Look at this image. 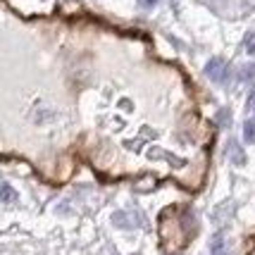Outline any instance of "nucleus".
Here are the masks:
<instances>
[{
    "label": "nucleus",
    "instance_id": "obj_1",
    "mask_svg": "<svg viewBox=\"0 0 255 255\" xmlns=\"http://www.w3.org/2000/svg\"><path fill=\"white\" fill-rule=\"evenodd\" d=\"M227 72H229V67H227V62H224L222 57H212L210 62L205 65V77L212 79L215 84L227 81Z\"/></svg>",
    "mask_w": 255,
    "mask_h": 255
},
{
    "label": "nucleus",
    "instance_id": "obj_2",
    "mask_svg": "<svg viewBox=\"0 0 255 255\" xmlns=\"http://www.w3.org/2000/svg\"><path fill=\"white\" fill-rule=\"evenodd\" d=\"M210 253L212 255H229V246H227V241H224V234H217V236L212 239Z\"/></svg>",
    "mask_w": 255,
    "mask_h": 255
},
{
    "label": "nucleus",
    "instance_id": "obj_3",
    "mask_svg": "<svg viewBox=\"0 0 255 255\" xmlns=\"http://www.w3.org/2000/svg\"><path fill=\"white\" fill-rule=\"evenodd\" d=\"M229 160H232L234 165H244V162H246L244 150H241V145L236 143V141H232V143H229Z\"/></svg>",
    "mask_w": 255,
    "mask_h": 255
},
{
    "label": "nucleus",
    "instance_id": "obj_9",
    "mask_svg": "<svg viewBox=\"0 0 255 255\" xmlns=\"http://www.w3.org/2000/svg\"><path fill=\"white\" fill-rule=\"evenodd\" d=\"M251 105H253V110H255V98H253V103H251Z\"/></svg>",
    "mask_w": 255,
    "mask_h": 255
},
{
    "label": "nucleus",
    "instance_id": "obj_10",
    "mask_svg": "<svg viewBox=\"0 0 255 255\" xmlns=\"http://www.w3.org/2000/svg\"><path fill=\"white\" fill-rule=\"evenodd\" d=\"M248 255H255V248H253V251H251V253H248Z\"/></svg>",
    "mask_w": 255,
    "mask_h": 255
},
{
    "label": "nucleus",
    "instance_id": "obj_6",
    "mask_svg": "<svg viewBox=\"0 0 255 255\" xmlns=\"http://www.w3.org/2000/svg\"><path fill=\"white\" fill-rule=\"evenodd\" d=\"M241 81H255V65H246L244 69H241Z\"/></svg>",
    "mask_w": 255,
    "mask_h": 255
},
{
    "label": "nucleus",
    "instance_id": "obj_4",
    "mask_svg": "<svg viewBox=\"0 0 255 255\" xmlns=\"http://www.w3.org/2000/svg\"><path fill=\"white\" fill-rule=\"evenodd\" d=\"M0 200H5V203H14L17 200V193H14L10 184H0Z\"/></svg>",
    "mask_w": 255,
    "mask_h": 255
},
{
    "label": "nucleus",
    "instance_id": "obj_8",
    "mask_svg": "<svg viewBox=\"0 0 255 255\" xmlns=\"http://www.w3.org/2000/svg\"><path fill=\"white\" fill-rule=\"evenodd\" d=\"M143 7H153V5H157V0H138Z\"/></svg>",
    "mask_w": 255,
    "mask_h": 255
},
{
    "label": "nucleus",
    "instance_id": "obj_5",
    "mask_svg": "<svg viewBox=\"0 0 255 255\" xmlns=\"http://www.w3.org/2000/svg\"><path fill=\"white\" fill-rule=\"evenodd\" d=\"M244 138H246V143H255V120H246Z\"/></svg>",
    "mask_w": 255,
    "mask_h": 255
},
{
    "label": "nucleus",
    "instance_id": "obj_7",
    "mask_svg": "<svg viewBox=\"0 0 255 255\" xmlns=\"http://www.w3.org/2000/svg\"><path fill=\"white\" fill-rule=\"evenodd\" d=\"M246 50H248L251 55H255V31H251L246 36Z\"/></svg>",
    "mask_w": 255,
    "mask_h": 255
}]
</instances>
